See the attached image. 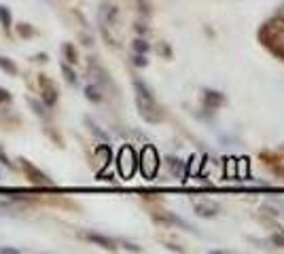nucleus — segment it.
<instances>
[{"mask_svg": "<svg viewBox=\"0 0 284 254\" xmlns=\"http://www.w3.org/2000/svg\"><path fill=\"white\" fill-rule=\"evenodd\" d=\"M134 89H136V104H138L140 116L145 119L147 123H159L162 121V112H159V106H157L151 89L140 79H134Z\"/></svg>", "mask_w": 284, "mask_h": 254, "instance_id": "nucleus-1", "label": "nucleus"}, {"mask_svg": "<svg viewBox=\"0 0 284 254\" xmlns=\"http://www.w3.org/2000/svg\"><path fill=\"white\" fill-rule=\"evenodd\" d=\"M20 163H22V169H24V174L28 176V180L32 182V184H39V186H53V180L51 178H47L39 167H34L30 161H26V159H20Z\"/></svg>", "mask_w": 284, "mask_h": 254, "instance_id": "nucleus-2", "label": "nucleus"}, {"mask_svg": "<svg viewBox=\"0 0 284 254\" xmlns=\"http://www.w3.org/2000/svg\"><path fill=\"white\" fill-rule=\"evenodd\" d=\"M136 169V155L130 146H126L121 152H119V172L123 178H130Z\"/></svg>", "mask_w": 284, "mask_h": 254, "instance_id": "nucleus-3", "label": "nucleus"}, {"mask_svg": "<svg viewBox=\"0 0 284 254\" xmlns=\"http://www.w3.org/2000/svg\"><path fill=\"white\" fill-rule=\"evenodd\" d=\"M117 19H119V9L113 5V3H104L102 9H100V22H102V28L104 30H111L117 26Z\"/></svg>", "mask_w": 284, "mask_h": 254, "instance_id": "nucleus-4", "label": "nucleus"}, {"mask_svg": "<svg viewBox=\"0 0 284 254\" xmlns=\"http://www.w3.org/2000/svg\"><path fill=\"white\" fill-rule=\"evenodd\" d=\"M39 85H41V89H43L45 106H56V102H58V89H56V85H53L45 74L39 76Z\"/></svg>", "mask_w": 284, "mask_h": 254, "instance_id": "nucleus-5", "label": "nucleus"}, {"mask_svg": "<svg viewBox=\"0 0 284 254\" xmlns=\"http://www.w3.org/2000/svg\"><path fill=\"white\" fill-rule=\"evenodd\" d=\"M193 210H195V214L202 216V218H212V216H217V214H219L221 206H219L217 201L206 199V201H198V203H195Z\"/></svg>", "mask_w": 284, "mask_h": 254, "instance_id": "nucleus-6", "label": "nucleus"}, {"mask_svg": "<svg viewBox=\"0 0 284 254\" xmlns=\"http://www.w3.org/2000/svg\"><path fill=\"white\" fill-rule=\"evenodd\" d=\"M157 167H159L157 152L153 148H147L145 152H142V172H145L147 176H153L157 172Z\"/></svg>", "mask_w": 284, "mask_h": 254, "instance_id": "nucleus-7", "label": "nucleus"}, {"mask_svg": "<svg viewBox=\"0 0 284 254\" xmlns=\"http://www.w3.org/2000/svg\"><path fill=\"white\" fill-rule=\"evenodd\" d=\"M153 218L157 220V223H164V225H176V227H183V229L191 231L187 223H183V220H181L179 216H174V214H170V212H164V210H162V212H155Z\"/></svg>", "mask_w": 284, "mask_h": 254, "instance_id": "nucleus-8", "label": "nucleus"}, {"mask_svg": "<svg viewBox=\"0 0 284 254\" xmlns=\"http://www.w3.org/2000/svg\"><path fill=\"white\" fill-rule=\"evenodd\" d=\"M90 72H92V76L96 79L98 85H102V87H113V83H111L109 74H106V70L102 66H98L96 62H90Z\"/></svg>", "mask_w": 284, "mask_h": 254, "instance_id": "nucleus-9", "label": "nucleus"}, {"mask_svg": "<svg viewBox=\"0 0 284 254\" xmlns=\"http://www.w3.org/2000/svg\"><path fill=\"white\" fill-rule=\"evenodd\" d=\"M85 237H87V240H90L92 244H96V246H100V248H104V250H115V248H117L115 242L111 240V237H106V235H100V233H87Z\"/></svg>", "mask_w": 284, "mask_h": 254, "instance_id": "nucleus-10", "label": "nucleus"}, {"mask_svg": "<svg viewBox=\"0 0 284 254\" xmlns=\"http://www.w3.org/2000/svg\"><path fill=\"white\" fill-rule=\"evenodd\" d=\"M225 102V97L219 93V91H206V95H204V104L210 108V110H215V108H219L221 104Z\"/></svg>", "mask_w": 284, "mask_h": 254, "instance_id": "nucleus-11", "label": "nucleus"}, {"mask_svg": "<svg viewBox=\"0 0 284 254\" xmlns=\"http://www.w3.org/2000/svg\"><path fill=\"white\" fill-rule=\"evenodd\" d=\"M96 157H98V163H100L102 167H106V165H109V161H111V157H113L111 146H109V144H100V146L96 148Z\"/></svg>", "mask_w": 284, "mask_h": 254, "instance_id": "nucleus-12", "label": "nucleus"}, {"mask_svg": "<svg viewBox=\"0 0 284 254\" xmlns=\"http://www.w3.org/2000/svg\"><path fill=\"white\" fill-rule=\"evenodd\" d=\"M85 97L90 102H94V104H100V102L104 100V93H102V89L98 87V85H87V87H85Z\"/></svg>", "mask_w": 284, "mask_h": 254, "instance_id": "nucleus-13", "label": "nucleus"}, {"mask_svg": "<svg viewBox=\"0 0 284 254\" xmlns=\"http://www.w3.org/2000/svg\"><path fill=\"white\" fill-rule=\"evenodd\" d=\"M168 167H170V172H172L176 178H183V176H185V163H183L181 159L168 157Z\"/></svg>", "mask_w": 284, "mask_h": 254, "instance_id": "nucleus-14", "label": "nucleus"}, {"mask_svg": "<svg viewBox=\"0 0 284 254\" xmlns=\"http://www.w3.org/2000/svg\"><path fill=\"white\" fill-rule=\"evenodd\" d=\"M62 51H64V57H66L70 64H77V62H79V53H77V49H75L73 43H66Z\"/></svg>", "mask_w": 284, "mask_h": 254, "instance_id": "nucleus-15", "label": "nucleus"}, {"mask_svg": "<svg viewBox=\"0 0 284 254\" xmlns=\"http://www.w3.org/2000/svg\"><path fill=\"white\" fill-rule=\"evenodd\" d=\"M85 123L90 125V131H92L94 135H98V138H100V140H104V142H109V135H106V133H104V131H102V129H100V127L92 121V119H85Z\"/></svg>", "mask_w": 284, "mask_h": 254, "instance_id": "nucleus-16", "label": "nucleus"}, {"mask_svg": "<svg viewBox=\"0 0 284 254\" xmlns=\"http://www.w3.org/2000/svg\"><path fill=\"white\" fill-rule=\"evenodd\" d=\"M17 34H20L22 38H30V36H34V28L28 24H17Z\"/></svg>", "mask_w": 284, "mask_h": 254, "instance_id": "nucleus-17", "label": "nucleus"}, {"mask_svg": "<svg viewBox=\"0 0 284 254\" xmlns=\"http://www.w3.org/2000/svg\"><path fill=\"white\" fill-rule=\"evenodd\" d=\"M0 68H3L5 72H9V74H17V66L9 57H0Z\"/></svg>", "mask_w": 284, "mask_h": 254, "instance_id": "nucleus-18", "label": "nucleus"}, {"mask_svg": "<svg viewBox=\"0 0 284 254\" xmlns=\"http://www.w3.org/2000/svg\"><path fill=\"white\" fill-rule=\"evenodd\" d=\"M62 72H64V76H66V81L70 85H77V74H75V70L68 64H62Z\"/></svg>", "mask_w": 284, "mask_h": 254, "instance_id": "nucleus-19", "label": "nucleus"}, {"mask_svg": "<svg viewBox=\"0 0 284 254\" xmlns=\"http://www.w3.org/2000/svg\"><path fill=\"white\" fill-rule=\"evenodd\" d=\"M28 104L32 106V110H34V112H37L39 116H43V119L47 116V110H45V106L41 104V102H37V100H32V97H28Z\"/></svg>", "mask_w": 284, "mask_h": 254, "instance_id": "nucleus-20", "label": "nucleus"}, {"mask_svg": "<svg viewBox=\"0 0 284 254\" xmlns=\"http://www.w3.org/2000/svg\"><path fill=\"white\" fill-rule=\"evenodd\" d=\"M0 22H3L5 30L11 28V11H9L7 7H0Z\"/></svg>", "mask_w": 284, "mask_h": 254, "instance_id": "nucleus-21", "label": "nucleus"}, {"mask_svg": "<svg viewBox=\"0 0 284 254\" xmlns=\"http://www.w3.org/2000/svg\"><path fill=\"white\" fill-rule=\"evenodd\" d=\"M134 51H136V53H147V51H149V43L145 38H136L134 41Z\"/></svg>", "mask_w": 284, "mask_h": 254, "instance_id": "nucleus-22", "label": "nucleus"}, {"mask_svg": "<svg viewBox=\"0 0 284 254\" xmlns=\"http://www.w3.org/2000/svg\"><path fill=\"white\" fill-rule=\"evenodd\" d=\"M272 244L278 246V248H284V231H278L272 235Z\"/></svg>", "mask_w": 284, "mask_h": 254, "instance_id": "nucleus-23", "label": "nucleus"}, {"mask_svg": "<svg viewBox=\"0 0 284 254\" xmlns=\"http://www.w3.org/2000/svg\"><path fill=\"white\" fill-rule=\"evenodd\" d=\"M134 64L145 68V66H147V57H145V53H136V55H134Z\"/></svg>", "mask_w": 284, "mask_h": 254, "instance_id": "nucleus-24", "label": "nucleus"}, {"mask_svg": "<svg viewBox=\"0 0 284 254\" xmlns=\"http://www.w3.org/2000/svg\"><path fill=\"white\" fill-rule=\"evenodd\" d=\"M123 248L130 250V252H142V248H140V246H134V244H128V242H123Z\"/></svg>", "mask_w": 284, "mask_h": 254, "instance_id": "nucleus-25", "label": "nucleus"}, {"mask_svg": "<svg viewBox=\"0 0 284 254\" xmlns=\"http://www.w3.org/2000/svg\"><path fill=\"white\" fill-rule=\"evenodd\" d=\"M157 51H162V53H164L166 57H170V55H172V51H170V47H168V45H159V47H157Z\"/></svg>", "mask_w": 284, "mask_h": 254, "instance_id": "nucleus-26", "label": "nucleus"}, {"mask_svg": "<svg viewBox=\"0 0 284 254\" xmlns=\"http://www.w3.org/2000/svg\"><path fill=\"white\" fill-rule=\"evenodd\" d=\"M0 161H3V163H5V165H7V167H9V169H13V163H11V161H9V157H7V155H5V152H3V150H0Z\"/></svg>", "mask_w": 284, "mask_h": 254, "instance_id": "nucleus-27", "label": "nucleus"}, {"mask_svg": "<svg viewBox=\"0 0 284 254\" xmlns=\"http://www.w3.org/2000/svg\"><path fill=\"white\" fill-rule=\"evenodd\" d=\"M9 100H11L9 91L7 89H0V104H3V102H9Z\"/></svg>", "mask_w": 284, "mask_h": 254, "instance_id": "nucleus-28", "label": "nucleus"}, {"mask_svg": "<svg viewBox=\"0 0 284 254\" xmlns=\"http://www.w3.org/2000/svg\"><path fill=\"white\" fill-rule=\"evenodd\" d=\"M17 248H0V254H17Z\"/></svg>", "mask_w": 284, "mask_h": 254, "instance_id": "nucleus-29", "label": "nucleus"}, {"mask_svg": "<svg viewBox=\"0 0 284 254\" xmlns=\"http://www.w3.org/2000/svg\"><path fill=\"white\" fill-rule=\"evenodd\" d=\"M136 30H138V32H142V34H145V32H147V28H145V24H136Z\"/></svg>", "mask_w": 284, "mask_h": 254, "instance_id": "nucleus-30", "label": "nucleus"}]
</instances>
